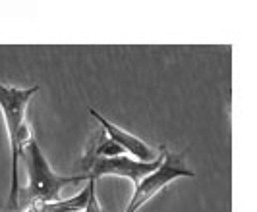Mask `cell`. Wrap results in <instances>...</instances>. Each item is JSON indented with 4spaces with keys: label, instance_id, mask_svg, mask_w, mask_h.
I'll return each instance as SVG.
<instances>
[{
    "label": "cell",
    "instance_id": "cell-4",
    "mask_svg": "<svg viewBox=\"0 0 257 212\" xmlns=\"http://www.w3.org/2000/svg\"><path fill=\"white\" fill-rule=\"evenodd\" d=\"M163 158H165V154H163ZM163 158H159L155 162H142V160H138L130 154H120L114 158H97V156L91 154V162H87V175L93 179H99L104 175L124 177V179L132 181L134 187H136L143 177L153 174L155 170L163 164Z\"/></svg>",
    "mask_w": 257,
    "mask_h": 212
},
{
    "label": "cell",
    "instance_id": "cell-5",
    "mask_svg": "<svg viewBox=\"0 0 257 212\" xmlns=\"http://www.w3.org/2000/svg\"><path fill=\"white\" fill-rule=\"evenodd\" d=\"M89 114L101 124V127H103L104 133L108 135V139L114 141L116 145L124 150V152H128L130 156H134V158H138L142 162H155V160L163 158L165 147H159L157 149V147L147 145L143 139H140L138 135H134V133H130L126 129H122L120 125L112 124L110 120H106L104 116H101V114L97 112L95 108H91V106H89Z\"/></svg>",
    "mask_w": 257,
    "mask_h": 212
},
{
    "label": "cell",
    "instance_id": "cell-1",
    "mask_svg": "<svg viewBox=\"0 0 257 212\" xmlns=\"http://www.w3.org/2000/svg\"><path fill=\"white\" fill-rule=\"evenodd\" d=\"M39 93V85L29 89L8 87L0 83V110L6 122V133L10 141V191H8V210L20 208V183H18V162L26 154L27 143L31 141V127L26 124V110L33 95Z\"/></svg>",
    "mask_w": 257,
    "mask_h": 212
},
{
    "label": "cell",
    "instance_id": "cell-2",
    "mask_svg": "<svg viewBox=\"0 0 257 212\" xmlns=\"http://www.w3.org/2000/svg\"><path fill=\"white\" fill-rule=\"evenodd\" d=\"M27 172H29V185L27 195L33 202H56L60 193L70 185H77L81 181H89V175H62L56 174L51 168L45 152L41 150L39 143L31 137L26 147Z\"/></svg>",
    "mask_w": 257,
    "mask_h": 212
},
{
    "label": "cell",
    "instance_id": "cell-3",
    "mask_svg": "<svg viewBox=\"0 0 257 212\" xmlns=\"http://www.w3.org/2000/svg\"><path fill=\"white\" fill-rule=\"evenodd\" d=\"M180 177H195L193 172L186 166V160L182 154L165 150V158L163 164L155 170L153 174L143 177L142 181L134 187L132 199H130L128 206L124 212H138L145 202L153 199L155 195H159L165 187H168L172 181L180 179Z\"/></svg>",
    "mask_w": 257,
    "mask_h": 212
},
{
    "label": "cell",
    "instance_id": "cell-6",
    "mask_svg": "<svg viewBox=\"0 0 257 212\" xmlns=\"http://www.w3.org/2000/svg\"><path fill=\"white\" fill-rule=\"evenodd\" d=\"M87 197H89V181L77 195L70 199L56 200V202H33L27 210L22 212H83Z\"/></svg>",
    "mask_w": 257,
    "mask_h": 212
},
{
    "label": "cell",
    "instance_id": "cell-7",
    "mask_svg": "<svg viewBox=\"0 0 257 212\" xmlns=\"http://www.w3.org/2000/svg\"><path fill=\"white\" fill-rule=\"evenodd\" d=\"M83 212H103L99 197H97V179H93V177H89V197H87Z\"/></svg>",
    "mask_w": 257,
    "mask_h": 212
}]
</instances>
